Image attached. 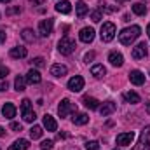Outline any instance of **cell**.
Masks as SVG:
<instances>
[{
    "label": "cell",
    "instance_id": "1",
    "mask_svg": "<svg viewBox=\"0 0 150 150\" xmlns=\"http://www.w3.org/2000/svg\"><path fill=\"white\" fill-rule=\"evenodd\" d=\"M140 33H142V28L136 26V25H133V26L124 28V30L119 33V40H120V44H124V45H131L136 38L140 37Z\"/></svg>",
    "mask_w": 150,
    "mask_h": 150
},
{
    "label": "cell",
    "instance_id": "2",
    "mask_svg": "<svg viewBox=\"0 0 150 150\" xmlns=\"http://www.w3.org/2000/svg\"><path fill=\"white\" fill-rule=\"evenodd\" d=\"M133 150H150V126H145L142 129L138 143L133 147Z\"/></svg>",
    "mask_w": 150,
    "mask_h": 150
},
{
    "label": "cell",
    "instance_id": "3",
    "mask_svg": "<svg viewBox=\"0 0 150 150\" xmlns=\"http://www.w3.org/2000/svg\"><path fill=\"white\" fill-rule=\"evenodd\" d=\"M75 40L70 37H63L59 42H58V51L61 52V54H65V56H68V54H72L75 51Z\"/></svg>",
    "mask_w": 150,
    "mask_h": 150
},
{
    "label": "cell",
    "instance_id": "4",
    "mask_svg": "<svg viewBox=\"0 0 150 150\" xmlns=\"http://www.w3.org/2000/svg\"><path fill=\"white\" fill-rule=\"evenodd\" d=\"M115 33H117V28H115L113 23H110V21L103 23V26H101V30H100V37H101L103 42H110V40H113Z\"/></svg>",
    "mask_w": 150,
    "mask_h": 150
},
{
    "label": "cell",
    "instance_id": "5",
    "mask_svg": "<svg viewBox=\"0 0 150 150\" xmlns=\"http://www.w3.org/2000/svg\"><path fill=\"white\" fill-rule=\"evenodd\" d=\"M21 112H23V120H25V122H33V120L37 119L35 112L32 110V101H30L28 98H25V100L21 101Z\"/></svg>",
    "mask_w": 150,
    "mask_h": 150
},
{
    "label": "cell",
    "instance_id": "6",
    "mask_svg": "<svg viewBox=\"0 0 150 150\" xmlns=\"http://www.w3.org/2000/svg\"><path fill=\"white\" fill-rule=\"evenodd\" d=\"M52 26H54V21L52 18H47V19H42L40 25H38V33L42 37H49L52 33Z\"/></svg>",
    "mask_w": 150,
    "mask_h": 150
},
{
    "label": "cell",
    "instance_id": "7",
    "mask_svg": "<svg viewBox=\"0 0 150 150\" xmlns=\"http://www.w3.org/2000/svg\"><path fill=\"white\" fill-rule=\"evenodd\" d=\"M77 110V107H75L74 103L70 101V100H61V103H59V107H58V113H59V117H67L68 113H72Z\"/></svg>",
    "mask_w": 150,
    "mask_h": 150
},
{
    "label": "cell",
    "instance_id": "8",
    "mask_svg": "<svg viewBox=\"0 0 150 150\" xmlns=\"http://www.w3.org/2000/svg\"><path fill=\"white\" fill-rule=\"evenodd\" d=\"M68 89L74 91V93H80V91L84 89V79H82L80 75L72 77V79L68 80Z\"/></svg>",
    "mask_w": 150,
    "mask_h": 150
},
{
    "label": "cell",
    "instance_id": "9",
    "mask_svg": "<svg viewBox=\"0 0 150 150\" xmlns=\"http://www.w3.org/2000/svg\"><path fill=\"white\" fill-rule=\"evenodd\" d=\"M133 142H134V133H133V131H129V133H120V134H117V145H120V147L131 145Z\"/></svg>",
    "mask_w": 150,
    "mask_h": 150
},
{
    "label": "cell",
    "instance_id": "10",
    "mask_svg": "<svg viewBox=\"0 0 150 150\" xmlns=\"http://www.w3.org/2000/svg\"><path fill=\"white\" fill-rule=\"evenodd\" d=\"M115 110H117V105H115L113 101H105V103L100 107V115H101V117H108V115H112Z\"/></svg>",
    "mask_w": 150,
    "mask_h": 150
},
{
    "label": "cell",
    "instance_id": "11",
    "mask_svg": "<svg viewBox=\"0 0 150 150\" xmlns=\"http://www.w3.org/2000/svg\"><path fill=\"white\" fill-rule=\"evenodd\" d=\"M79 38L84 42V44H91L93 40H94V30L93 28H82L80 30V33H79Z\"/></svg>",
    "mask_w": 150,
    "mask_h": 150
},
{
    "label": "cell",
    "instance_id": "12",
    "mask_svg": "<svg viewBox=\"0 0 150 150\" xmlns=\"http://www.w3.org/2000/svg\"><path fill=\"white\" fill-rule=\"evenodd\" d=\"M133 58L134 59H142V58H145L147 56V44L145 42H140L136 47H133Z\"/></svg>",
    "mask_w": 150,
    "mask_h": 150
},
{
    "label": "cell",
    "instance_id": "13",
    "mask_svg": "<svg viewBox=\"0 0 150 150\" xmlns=\"http://www.w3.org/2000/svg\"><path fill=\"white\" fill-rule=\"evenodd\" d=\"M129 80H131V84H134V86H142V84L145 82V75L142 74L140 70H131V72H129Z\"/></svg>",
    "mask_w": 150,
    "mask_h": 150
},
{
    "label": "cell",
    "instance_id": "14",
    "mask_svg": "<svg viewBox=\"0 0 150 150\" xmlns=\"http://www.w3.org/2000/svg\"><path fill=\"white\" fill-rule=\"evenodd\" d=\"M44 127H45L47 131H56V129H58V122L54 120L52 115H49V113L44 115Z\"/></svg>",
    "mask_w": 150,
    "mask_h": 150
},
{
    "label": "cell",
    "instance_id": "15",
    "mask_svg": "<svg viewBox=\"0 0 150 150\" xmlns=\"http://www.w3.org/2000/svg\"><path fill=\"white\" fill-rule=\"evenodd\" d=\"M108 61L112 63L113 67H122V63H124V56H122L120 52H117V51H112V52L108 54Z\"/></svg>",
    "mask_w": 150,
    "mask_h": 150
},
{
    "label": "cell",
    "instance_id": "16",
    "mask_svg": "<svg viewBox=\"0 0 150 150\" xmlns=\"http://www.w3.org/2000/svg\"><path fill=\"white\" fill-rule=\"evenodd\" d=\"M25 79H26V82H28V84H32V86H33V84H38V82L42 80V75H40L38 70H33V68H32V70L26 74Z\"/></svg>",
    "mask_w": 150,
    "mask_h": 150
},
{
    "label": "cell",
    "instance_id": "17",
    "mask_svg": "<svg viewBox=\"0 0 150 150\" xmlns=\"http://www.w3.org/2000/svg\"><path fill=\"white\" fill-rule=\"evenodd\" d=\"M2 115H4L5 119H12V117H16V107H14L12 103H5V105L2 107Z\"/></svg>",
    "mask_w": 150,
    "mask_h": 150
},
{
    "label": "cell",
    "instance_id": "18",
    "mask_svg": "<svg viewBox=\"0 0 150 150\" xmlns=\"http://www.w3.org/2000/svg\"><path fill=\"white\" fill-rule=\"evenodd\" d=\"M67 72H68V68L65 65L56 63V65L51 67V75H54V77H63V75H67Z\"/></svg>",
    "mask_w": 150,
    "mask_h": 150
},
{
    "label": "cell",
    "instance_id": "19",
    "mask_svg": "<svg viewBox=\"0 0 150 150\" xmlns=\"http://www.w3.org/2000/svg\"><path fill=\"white\" fill-rule=\"evenodd\" d=\"M28 147H30V142L19 138V140H16V142L9 147V150H28Z\"/></svg>",
    "mask_w": 150,
    "mask_h": 150
},
{
    "label": "cell",
    "instance_id": "20",
    "mask_svg": "<svg viewBox=\"0 0 150 150\" xmlns=\"http://www.w3.org/2000/svg\"><path fill=\"white\" fill-rule=\"evenodd\" d=\"M87 11H89V9H87L86 2H82V0H80V2H77V4H75V14H77V18H79V19H82V18L87 14Z\"/></svg>",
    "mask_w": 150,
    "mask_h": 150
},
{
    "label": "cell",
    "instance_id": "21",
    "mask_svg": "<svg viewBox=\"0 0 150 150\" xmlns=\"http://www.w3.org/2000/svg\"><path fill=\"white\" fill-rule=\"evenodd\" d=\"M56 11L61 12V14H68V12L72 11V4H70L68 0H61V2L56 4Z\"/></svg>",
    "mask_w": 150,
    "mask_h": 150
},
{
    "label": "cell",
    "instance_id": "22",
    "mask_svg": "<svg viewBox=\"0 0 150 150\" xmlns=\"http://www.w3.org/2000/svg\"><path fill=\"white\" fill-rule=\"evenodd\" d=\"M84 105H86V108H89V110H96L98 107H100V101L96 100V98H93V96H84Z\"/></svg>",
    "mask_w": 150,
    "mask_h": 150
},
{
    "label": "cell",
    "instance_id": "23",
    "mask_svg": "<svg viewBox=\"0 0 150 150\" xmlns=\"http://www.w3.org/2000/svg\"><path fill=\"white\" fill-rule=\"evenodd\" d=\"M9 54H11V58H16V59H19V58H25L28 52H26V47H21V45H19V47H12Z\"/></svg>",
    "mask_w": 150,
    "mask_h": 150
},
{
    "label": "cell",
    "instance_id": "24",
    "mask_svg": "<svg viewBox=\"0 0 150 150\" xmlns=\"http://www.w3.org/2000/svg\"><path fill=\"white\" fill-rule=\"evenodd\" d=\"M105 74H107V70H105L103 65H93V68H91V75H94L96 79H101V77H105Z\"/></svg>",
    "mask_w": 150,
    "mask_h": 150
},
{
    "label": "cell",
    "instance_id": "25",
    "mask_svg": "<svg viewBox=\"0 0 150 150\" xmlns=\"http://www.w3.org/2000/svg\"><path fill=\"white\" fill-rule=\"evenodd\" d=\"M74 124H77V126H84V124H87L89 122V117H87V113H77V115H74Z\"/></svg>",
    "mask_w": 150,
    "mask_h": 150
},
{
    "label": "cell",
    "instance_id": "26",
    "mask_svg": "<svg viewBox=\"0 0 150 150\" xmlns=\"http://www.w3.org/2000/svg\"><path fill=\"white\" fill-rule=\"evenodd\" d=\"M25 87H26V79L21 77V75H18L16 80H14V89L16 91H25Z\"/></svg>",
    "mask_w": 150,
    "mask_h": 150
},
{
    "label": "cell",
    "instance_id": "27",
    "mask_svg": "<svg viewBox=\"0 0 150 150\" xmlns=\"http://www.w3.org/2000/svg\"><path fill=\"white\" fill-rule=\"evenodd\" d=\"M21 37L23 40H26V42H35V33H33V30H30V28H25L23 32H21Z\"/></svg>",
    "mask_w": 150,
    "mask_h": 150
},
{
    "label": "cell",
    "instance_id": "28",
    "mask_svg": "<svg viewBox=\"0 0 150 150\" xmlns=\"http://www.w3.org/2000/svg\"><path fill=\"white\" fill-rule=\"evenodd\" d=\"M124 98H126V101H127V103H133V105H134V103H140V96H138L134 91L126 93V94H124Z\"/></svg>",
    "mask_w": 150,
    "mask_h": 150
},
{
    "label": "cell",
    "instance_id": "29",
    "mask_svg": "<svg viewBox=\"0 0 150 150\" xmlns=\"http://www.w3.org/2000/svg\"><path fill=\"white\" fill-rule=\"evenodd\" d=\"M133 12L138 14V16H143V14L147 12V5H143V4H134V5H133Z\"/></svg>",
    "mask_w": 150,
    "mask_h": 150
},
{
    "label": "cell",
    "instance_id": "30",
    "mask_svg": "<svg viewBox=\"0 0 150 150\" xmlns=\"http://www.w3.org/2000/svg\"><path fill=\"white\" fill-rule=\"evenodd\" d=\"M42 133H44V131H42V127H40V126H33V127L30 129V136H32L33 140H38V138L42 136Z\"/></svg>",
    "mask_w": 150,
    "mask_h": 150
},
{
    "label": "cell",
    "instance_id": "31",
    "mask_svg": "<svg viewBox=\"0 0 150 150\" xmlns=\"http://www.w3.org/2000/svg\"><path fill=\"white\" fill-rule=\"evenodd\" d=\"M101 18H103L101 9H94V11H91V19H93L94 23H100V21H101Z\"/></svg>",
    "mask_w": 150,
    "mask_h": 150
},
{
    "label": "cell",
    "instance_id": "32",
    "mask_svg": "<svg viewBox=\"0 0 150 150\" xmlns=\"http://www.w3.org/2000/svg\"><path fill=\"white\" fill-rule=\"evenodd\" d=\"M52 145H54V143H52V140H44V142L40 143V149H42V150H51V149H52Z\"/></svg>",
    "mask_w": 150,
    "mask_h": 150
},
{
    "label": "cell",
    "instance_id": "33",
    "mask_svg": "<svg viewBox=\"0 0 150 150\" xmlns=\"http://www.w3.org/2000/svg\"><path fill=\"white\" fill-rule=\"evenodd\" d=\"M86 149L87 150H100V143L98 142H87L86 143Z\"/></svg>",
    "mask_w": 150,
    "mask_h": 150
},
{
    "label": "cell",
    "instance_id": "34",
    "mask_svg": "<svg viewBox=\"0 0 150 150\" xmlns=\"http://www.w3.org/2000/svg\"><path fill=\"white\" fill-rule=\"evenodd\" d=\"M32 61H33V65H35L37 68H42V67L45 65V63H44V58H40V56H38V58H33Z\"/></svg>",
    "mask_w": 150,
    "mask_h": 150
},
{
    "label": "cell",
    "instance_id": "35",
    "mask_svg": "<svg viewBox=\"0 0 150 150\" xmlns=\"http://www.w3.org/2000/svg\"><path fill=\"white\" fill-rule=\"evenodd\" d=\"M7 75H9V68L4 67V65H0V79H5Z\"/></svg>",
    "mask_w": 150,
    "mask_h": 150
},
{
    "label": "cell",
    "instance_id": "36",
    "mask_svg": "<svg viewBox=\"0 0 150 150\" xmlns=\"http://www.w3.org/2000/svg\"><path fill=\"white\" fill-rule=\"evenodd\" d=\"M91 59H94V52H93V51H91V52H86V54H84V61H86V63H89Z\"/></svg>",
    "mask_w": 150,
    "mask_h": 150
},
{
    "label": "cell",
    "instance_id": "37",
    "mask_svg": "<svg viewBox=\"0 0 150 150\" xmlns=\"http://www.w3.org/2000/svg\"><path fill=\"white\" fill-rule=\"evenodd\" d=\"M11 129L12 131H21V124L19 122H11Z\"/></svg>",
    "mask_w": 150,
    "mask_h": 150
},
{
    "label": "cell",
    "instance_id": "38",
    "mask_svg": "<svg viewBox=\"0 0 150 150\" xmlns=\"http://www.w3.org/2000/svg\"><path fill=\"white\" fill-rule=\"evenodd\" d=\"M4 42H5V32L0 30V44H4Z\"/></svg>",
    "mask_w": 150,
    "mask_h": 150
},
{
    "label": "cell",
    "instance_id": "39",
    "mask_svg": "<svg viewBox=\"0 0 150 150\" xmlns=\"http://www.w3.org/2000/svg\"><path fill=\"white\" fill-rule=\"evenodd\" d=\"M14 12H19V7H14V9H9L7 14H14Z\"/></svg>",
    "mask_w": 150,
    "mask_h": 150
},
{
    "label": "cell",
    "instance_id": "40",
    "mask_svg": "<svg viewBox=\"0 0 150 150\" xmlns=\"http://www.w3.org/2000/svg\"><path fill=\"white\" fill-rule=\"evenodd\" d=\"M7 89V82H0V93Z\"/></svg>",
    "mask_w": 150,
    "mask_h": 150
},
{
    "label": "cell",
    "instance_id": "41",
    "mask_svg": "<svg viewBox=\"0 0 150 150\" xmlns=\"http://www.w3.org/2000/svg\"><path fill=\"white\" fill-rule=\"evenodd\" d=\"M30 2H32L33 5H42V4H44V0H30Z\"/></svg>",
    "mask_w": 150,
    "mask_h": 150
},
{
    "label": "cell",
    "instance_id": "42",
    "mask_svg": "<svg viewBox=\"0 0 150 150\" xmlns=\"http://www.w3.org/2000/svg\"><path fill=\"white\" fill-rule=\"evenodd\" d=\"M4 134H5V129H4V127L0 126V136H4Z\"/></svg>",
    "mask_w": 150,
    "mask_h": 150
},
{
    "label": "cell",
    "instance_id": "43",
    "mask_svg": "<svg viewBox=\"0 0 150 150\" xmlns=\"http://www.w3.org/2000/svg\"><path fill=\"white\" fill-rule=\"evenodd\" d=\"M147 113H150V101L147 103Z\"/></svg>",
    "mask_w": 150,
    "mask_h": 150
},
{
    "label": "cell",
    "instance_id": "44",
    "mask_svg": "<svg viewBox=\"0 0 150 150\" xmlns=\"http://www.w3.org/2000/svg\"><path fill=\"white\" fill-rule=\"evenodd\" d=\"M147 33H149V38H150V23H149V26H147Z\"/></svg>",
    "mask_w": 150,
    "mask_h": 150
},
{
    "label": "cell",
    "instance_id": "45",
    "mask_svg": "<svg viewBox=\"0 0 150 150\" xmlns=\"http://www.w3.org/2000/svg\"><path fill=\"white\" fill-rule=\"evenodd\" d=\"M7 2H11V0H0V4H7Z\"/></svg>",
    "mask_w": 150,
    "mask_h": 150
},
{
    "label": "cell",
    "instance_id": "46",
    "mask_svg": "<svg viewBox=\"0 0 150 150\" xmlns=\"http://www.w3.org/2000/svg\"><path fill=\"white\" fill-rule=\"evenodd\" d=\"M115 2H124V0H115Z\"/></svg>",
    "mask_w": 150,
    "mask_h": 150
},
{
    "label": "cell",
    "instance_id": "47",
    "mask_svg": "<svg viewBox=\"0 0 150 150\" xmlns=\"http://www.w3.org/2000/svg\"><path fill=\"white\" fill-rule=\"evenodd\" d=\"M115 150H119V149H115Z\"/></svg>",
    "mask_w": 150,
    "mask_h": 150
}]
</instances>
